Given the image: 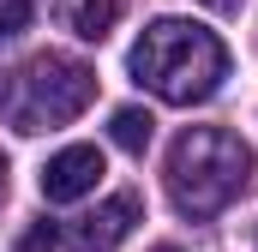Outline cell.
I'll return each mask as SVG.
<instances>
[{
  "instance_id": "2",
  "label": "cell",
  "mask_w": 258,
  "mask_h": 252,
  "mask_svg": "<svg viewBox=\"0 0 258 252\" xmlns=\"http://www.w3.org/2000/svg\"><path fill=\"white\" fill-rule=\"evenodd\" d=\"M252 180V150L240 144V132L222 126H186L168 144V198L180 216H222Z\"/></svg>"
},
{
  "instance_id": "9",
  "label": "cell",
  "mask_w": 258,
  "mask_h": 252,
  "mask_svg": "<svg viewBox=\"0 0 258 252\" xmlns=\"http://www.w3.org/2000/svg\"><path fill=\"white\" fill-rule=\"evenodd\" d=\"M54 246H60V228H54V222H36V228L24 234V246H18V252H54Z\"/></svg>"
},
{
  "instance_id": "3",
  "label": "cell",
  "mask_w": 258,
  "mask_h": 252,
  "mask_svg": "<svg viewBox=\"0 0 258 252\" xmlns=\"http://www.w3.org/2000/svg\"><path fill=\"white\" fill-rule=\"evenodd\" d=\"M96 96V72L72 54H36L18 72H0V114L18 132H48V126L78 120Z\"/></svg>"
},
{
  "instance_id": "10",
  "label": "cell",
  "mask_w": 258,
  "mask_h": 252,
  "mask_svg": "<svg viewBox=\"0 0 258 252\" xmlns=\"http://www.w3.org/2000/svg\"><path fill=\"white\" fill-rule=\"evenodd\" d=\"M204 6H216V12H240V0H204Z\"/></svg>"
},
{
  "instance_id": "6",
  "label": "cell",
  "mask_w": 258,
  "mask_h": 252,
  "mask_svg": "<svg viewBox=\"0 0 258 252\" xmlns=\"http://www.w3.org/2000/svg\"><path fill=\"white\" fill-rule=\"evenodd\" d=\"M150 132H156V120H150V108H114V120H108V138H114V144H120L126 156H144Z\"/></svg>"
},
{
  "instance_id": "1",
  "label": "cell",
  "mask_w": 258,
  "mask_h": 252,
  "mask_svg": "<svg viewBox=\"0 0 258 252\" xmlns=\"http://www.w3.org/2000/svg\"><path fill=\"white\" fill-rule=\"evenodd\" d=\"M132 78L174 108H192L204 96H216V84L228 78V48L216 30H204L192 18H156L144 24V36L132 42Z\"/></svg>"
},
{
  "instance_id": "12",
  "label": "cell",
  "mask_w": 258,
  "mask_h": 252,
  "mask_svg": "<svg viewBox=\"0 0 258 252\" xmlns=\"http://www.w3.org/2000/svg\"><path fill=\"white\" fill-rule=\"evenodd\" d=\"M156 252H174V246H156Z\"/></svg>"
},
{
  "instance_id": "4",
  "label": "cell",
  "mask_w": 258,
  "mask_h": 252,
  "mask_svg": "<svg viewBox=\"0 0 258 252\" xmlns=\"http://www.w3.org/2000/svg\"><path fill=\"white\" fill-rule=\"evenodd\" d=\"M138 210H144V204H138V192H114V198H102L90 216H78V222H72L66 252H114V246L132 234Z\"/></svg>"
},
{
  "instance_id": "7",
  "label": "cell",
  "mask_w": 258,
  "mask_h": 252,
  "mask_svg": "<svg viewBox=\"0 0 258 252\" xmlns=\"http://www.w3.org/2000/svg\"><path fill=\"white\" fill-rule=\"evenodd\" d=\"M114 18H120V0H72V30L84 42H102L114 30Z\"/></svg>"
},
{
  "instance_id": "11",
  "label": "cell",
  "mask_w": 258,
  "mask_h": 252,
  "mask_svg": "<svg viewBox=\"0 0 258 252\" xmlns=\"http://www.w3.org/2000/svg\"><path fill=\"white\" fill-rule=\"evenodd\" d=\"M0 186H6V162H0Z\"/></svg>"
},
{
  "instance_id": "8",
  "label": "cell",
  "mask_w": 258,
  "mask_h": 252,
  "mask_svg": "<svg viewBox=\"0 0 258 252\" xmlns=\"http://www.w3.org/2000/svg\"><path fill=\"white\" fill-rule=\"evenodd\" d=\"M24 24H30V0H0V42L18 36Z\"/></svg>"
},
{
  "instance_id": "5",
  "label": "cell",
  "mask_w": 258,
  "mask_h": 252,
  "mask_svg": "<svg viewBox=\"0 0 258 252\" xmlns=\"http://www.w3.org/2000/svg\"><path fill=\"white\" fill-rule=\"evenodd\" d=\"M96 180H102V150L96 144H66L42 168V198L48 204H72V198L96 192Z\"/></svg>"
}]
</instances>
